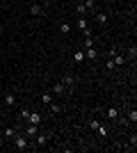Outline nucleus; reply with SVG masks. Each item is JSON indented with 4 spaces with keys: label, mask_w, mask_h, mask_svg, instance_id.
<instances>
[{
    "label": "nucleus",
    "mask_w": 137,
    "mask_h": 153,
    "mask_svg": "<svg viewBox=\"0 0 137 153\" xmlns=\"http://www.w3.org/2000/svg\"><path fill=\"white\" fill-rule=\"evenodd\" d=\"M14 146L19 149V151H25V149H30L32 144H30V140H27L25 135H16V137H14Z\"/></svg>",
    "instance_id": "nucleus-1"
},
{
    "label": "nucleus",
    "mask_w": 137,
    "mask_h": 153,
    "mask_svg": "<svg viewBox=\"0 0 137 153\" xmlns=\"http://www.w3.org/2000/svg\"><path fill=\"white\" fill-rule=\"evenodd\" d=\"M78 2H85V0H76V5H78Z\"/></svg>",
    "instance_id": "nucleus-24"
},
{
    "label": "nucleus",
    "mask_w": 137,
    "mask_h": 153,
    "mask_svg": "<svg viewBox=\"0 0 137 153\" xmlns=\"http://www.w3.org/2000/svg\"><path fill=\"white\" fill-rule=\"evenodd\" d=\"M41 103H44V105H50L53 103V94H41Z\"/></svg>",
    "instance_id": "nucleus-14"
},
{
    "label": "nucleus",
    "mask_w": 137,
    "mask_h": 153,
    "mask_svg": "<svg viewBox=\"0 0 137 153\" xmlns=\"http://www.w3.org/2000/svg\"><path fill=\"white\" fill-rule=\"evenodd\" d=\"M96 57H98V51L94 48V46H87V51H85V59H94V62H96Z\"/></svg>",
    "instance_id": "nucleus-5"
},
{
    "label": "nucleus",
    "mask_w": 137,
    "mask_h": 153,
    "mask_svg": "<svg viewBox=\"0 0 137 153\" xmlns=\"http://www.w3.org/2000/svg\"><path fill=\"white\" fill-rule=\"evenodd\" d=\"M44 12H46L44 5H37V2H34V5H30V14H32V16H41Z\"/></svg>",
    "instance_id": "nucleus-6"
},
{
    "label": "nucleus",
    "mask_w": 137,
    "mask_h": 153,
    "mask_svg": "<svg viewBox=\"0 0 137 153\" xmlns=\"http://www.w3.org/2000/svg\"><path fill=\"white\" fill-rule=\"evenodd\" d=\"M37 133H39V126H34V123H27V126H25V137H27V140H32Z\"/></svg>",
    "instance_id": "nucleus-4"
},
{
    "label": "nucleus",
    "mask_w": 137,
    "mask_h": 153,
    "mask_svg": "<svg viewBox=\"0 0 137 153\" xmlns=\"http://www.w3.org/2000/svg\"><path fill=\"white\" fill-rule=\"evenodd\" d=\"M59 32H62V34H69V32H71V25H69V23H59Z\"/></svg>",
    "instance_id": "nucleus-16"
},
{
    "label": "nucleus",
    "mask_w": 137,
    "mask_h": 153,
    "mask_svg": "<svg viewBox=\"0 0 137 153\" xmlns=\"http://www.w3.org/2000/svg\"><path fill=\"white\" fill-rule=\"evenodd\" d=\"M128 121H137V110H128Z\"/></svg>",
    "instance_id": "nucleus-19"
},
{
    "label": "nucleus",
    "mask_w": 137,
    "mask_h": 153,
    "mask_svg": "<svg viewBox=\"0 0 137 153\" xmlns=\"http://www.w3.org/2000/svg\"><path fill=\"white\" fill-rule=\"evenodd\" d=\"M21 119H25V121H27V117H30V110H21Z\"/></svg>",
    "instance_id": "nucleus-22"
},
{
    "label": "nucleus",
    "mask_w": 137,
    "mask_h": 153,
    "mask_svg": "<svg viewBox=\"0 0 137 153\" xmlns=\"http://www.w3.org/2000/svg\"><path fill=\"white\" fill-rule=\"evenodd\" d=\"M27 123L39 126V123H41V114H39V112H30V117H27Z\"/></svg>",
    "instance_id": "nucleus-8"
},
{
    "label": "nucleus",
    "mask_w": 137,
    "mask_h": 153,
    "mask_svg": "<svg viewBox=\"0 0 137 153\" xmlns=\"http://www.w3.org/2000/svg\"><path fill=\"white\" fill-rule=\"evenodd\" d=\"M48 140H50V137H48V135H44V133H37V135H34V144H37V146H46V144H48Z\"/></svg>",
    "instance_id": "nucleus-2"
},
{
    "label": "nucleus",
    "mask_w": 137,
    "mask_h": 153,
    "mask_svg": "<svg viewBox=\"0 0 137 153\" xmlns=\"http://www.w3.org/2000/svg\"><path fill=\"white\" fill-rule=\"evenodd\" d=\"M107 117H110V119H119V110L117 108H110V110H107Z\"/></svg>",
    "instance_id": "nucleus-17"
},
{
    "label": "nucleus",
    "mask_w": 137,
    "mask_h": 153,
    "mask_svg": "<svg viewBox=\"0 0 137 153\" xmlns=\"http://www.w3.org/2000/svg\"><path fill=\"white\" fill-rule=\"evenodd\" d=\"M78 27L80 30H87V27H89V21L87 19H78Z\"/></svg>",
    "instance_id": "nucleus-18"
},
{
    "label": "nucleus",
    "mask_w": 137,
    "mask_h": 153,
    "mask_svg": "<svg viewBox=\"0 0 137 153\" xmlns=\"http://www.w3.org/2000/svg\"><path fill=\"white\" fill-rule=\"evenodd\" d=\"M96 133H98V135H101V137H103V140H107V135H110V133H107V128H105V126H103V123H101V126H98V128H96Z\"/></svg>",
    "instance_id": "nucleus-13"
},
{
    "label": "nucleus",
    "mask_w": 137,
    "mask_h": 153,
    "mask_svg": "<svg viewBox=\"0 0 137 153\" xmlns=\"http://www.w3.org/2000/svg\"><path fill=\"white\" fill-rule=\"evenodd\" d=\"M48 108H50V114H57V112H59V105H57V103H50Z\"/></svg>",
    "instance_id": "nucleus-20"
},
{
    "label": "nucleus",
    "mask_w": 137,
    "mask_h": 153,
    "mask_svg": "<svg viewBox=\"0 0 137 153\" xmlns=\"http://www.w3.org/2000/svg\"><path fill=\"white\" fill-rule=\"evenodd\" d=\"M53 91H55V94H66L64 82H55V85H53Z\"/></svg>",
    "instance_id": "nucleus-10"
},
{
    "label": "nucleus",
    "mask_w": 137,
    "mask_h": 153,
    "mask_svg": "<svg viewBox=\"0 0 137 153\" xmlns=\"http://www.w3.org/2000/svg\"><path fill=\"white\" fill-rule=\"evenodd\" d=\"M98 126H101V121H98V119H91V121H89V128H94V130H96Z\"/></svg>",
    "instance_id": "nucleus-21"
},
{
    "label": "nucleus",
    "mask_w": 137,
    "mask_h": 153,
    "mask_svg": "<svg viewBox=\"0 0 137 153\" xmlns=\"http://www.w3.org/2000/svg\"><path fill=\"white\" fill-rule=\"evenodd\" d=\"M62 82H64L66 89H73V85H76V78H73L71 73H64V76H62Z\"/></svg>",
    "instance_id": "nucleus-3"
},
{
    "label": "nucleus",
    "mask_w": 137,
    "mask_h": 153,
    "mask_svg": "<svg viewBox=\"0 0 137 153\" xmlns=\"http://www.w3.org/2000/svg\"><path fill=\"white\" fill-rule=\"evenodd\" d=\"M73 62H76V64H82V62H85V53L78 51L76 55H73Z\"/></svg>",
    "instance_id": "nucleus-12"
},
{
    "label": "nucleus",
    "mask_w": 137,
    "mask_h": 153,
    "mask_svg": "<svg viewBox=\"0 0 137 153\" xmlns=\"http://www.w3.org/2000/svg\"><path fill=\"white\" fill-rule=\"evenodd\" d=\"M76 12H78V14H80V16H87V14H91V12H89V9H87V7H85V5H82V2H78V5H76Z\"/></svg>",
    "instance_id": "nucleus-11"
},
{
    "label": "nucleus",
    "mask_w": 137,
    "mask_h": 153,
    "mask_svg": "<svg viewBox=\"0 0 137 153\" xmlns=\"http://www.w3.org/2000/svg\"><path fill=\"white\" fill-rule=\"evenodd\" d=\"M5 105H9V108L16 105V94H14V91H7L5 94Z\"/></svg>",
    "instance_id": "nucleus-9"
},
{
    "label": "nucleus",
    "mask_w": 137,
    "mask_h": 153,
    "mask_svg": "<svg viewBox=\"0 0 137 153\" xmlns=\"http://www.w3.org/2000/svg\"><path fill=\"white\" fill-rule=\"evenodd\" d=\"M94 19H96L98 25H105V23H107V14H105V12H96V14H94Z\"/></svg>",
    "instance_id": "nucleus-7"
},
{
    "label": "nucleus",
    "mask_w": 137,
    "mask_h": 153,
    "mask_svg": "<svg viewBox=\"0 0 137 153\" xmlns=\"http://www.w3.org/2000/svg\"><path fill=\"white\" fill-rule=\"evenodd\" d=\"M5 135H7V137H12V140H14V137L19 135V130H16V128H5Z\"/></svg>",
    "instance_id": "nucleus-15"
},
{
    "label": "nucleus",
    "mask_w": 137,
    "mask_h": 153,
    "mask_svg": "<svg viewBox=\"0 0 137 153\" xmlns=\"http://www.w3.org/2000/svg\"><path fill=\"white\" fill-rule=\"evenodd\" d=\"M128 142H130V146L135 149V144H137V137H135V135H130V140H128Z\"/></svg>",
    "instance_id": "nucleus-23"
}]
</instances>
